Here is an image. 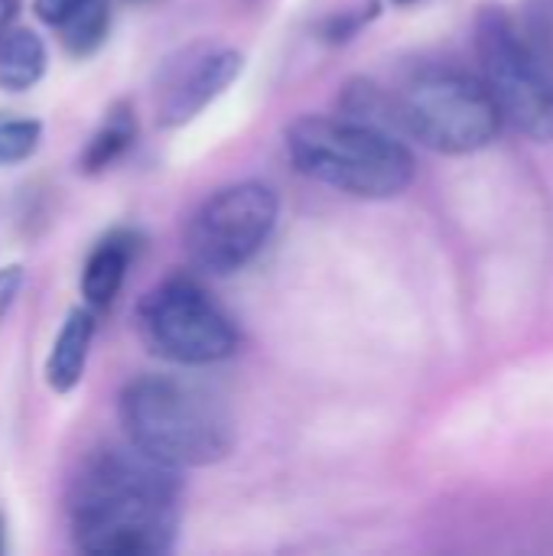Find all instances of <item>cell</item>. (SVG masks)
Here are the masks:
<instances>
[{
    "mask_svg": "<svg viewBox=\"0 0 553 556\" xmlns=\"http://www.w3.org/2000/svg\"><path fill=\"white\" fill-rule=\"evenodd\" d=\"M124 3H147V0H124Z\"/></svg>",
    "mask_w": 553,
    "mask_h": 556,
    "instance_id": "44dd1931",
    "label": "cell"
},
{
    "mask_svg": "<svg viewBox=\"0 0 553 556\" xmlns=\"http://www.w3.org/2000/svg\"><path fill=\"white\" fill-rule=\"evenodd\" d=\"M476 55L482 81L502 117L535 143H553V78L505 7L486 3L476 13Z\"/></svg>",
    "mask_w": 553,
    "mask_h": 556,
    "instance_id": "8992f818",
    "label": "cell"
},
{
    "mask_svg": "<svg viewBox=\"0 0 553 556\" xmlns=\"http://www.w3.org/2000/svg\"><path fill=\"white\" fill-rule=\"evenodd\" d=\"M20 10H23V0H0V36H3L10 26H16Z\"/></svg>",
    "mask_w": 553,
    "mask_h": 556,
    "instance_id": "ac0fdd59",
    "label": "cell"
},
{
    "mask_svg": "<svg viewBox=\"0 0 553 556\" xmlns=\"http://www.w3.org/2000/svg\"><path fill=\"white\" fill-rule=\"evenodd\" d=\"M7 551V525H3V515H0V554Z\"/></svg>",
    "mask_w": 553,
    "mask_h": 556,
    "instance_id": "d6986e66",
    "label": "cell"
},
{
    "mask_svg": "<svg viewBox=\"0 0 553 556\" xmlns=\"http://www.w3.org/2000/svg\"><path fill=\"white\" fill-rule=\"evenodd\" d=\"M179 469L137 446H108L85 459L68 495V528L81 554H169L179 531Z\"/></svg>",
    "mask_w": 553,
    "mask_h": 556,
    "instance_id": "6da1fadb",
    "label": "cell"
},
{
    "mask_svg": "<svg viewBox=\"0 0 553 556\" xmlns=\"http://www.w3.org/2000/svg\"><path fill=\"white\" fill-rule=\"evenodd\" d=\"M391 101L398 130L443 156H469L492 147L505 124L486 81L447 65L420 68Z\"/></svg>",
    "mask_w": 553,
    "mask_h": 556,
    "instance_id": "277c9868",
    "label": "cell"
},
{
    "mask_svg": "<svg viewBox=\"0 0 553 556\" xmlns=\"http://www.w3.org/2000/svg\"><path fill=\"white\" fill-rule=\"evenodd\" d=\"M55 36L68 55L75 59L95 55L111 36V0H85L55 26Z\"/></svg>",
    "mask_w": 553,
    "mask_h": 556,
    "instance_id": "4fadbf2b",
    "label": "cell"
},
{
    "mask_svg": "<svg viewBox=\"0 0 553 556\" xmlns=\"http://www.w3.org/2000/svg\"><path fill=\"white\" fill-rule=\"evenodd\" d=\"M137 130H140V124H137L134 104L124 101V98L114 101V104L104 111L101 124L95 127V134L88 137L85 150L78 153V173H85V176H101V173H108V169H111L117 160H124L127 150L137 143Z\"/></svg>",
    "mask_w": 553,
    "mask_h": 556,
    "instance_id": "8fae6325",
    "label": "cell"
},
{
    "mask_svg": "<svg viewBox=\"0 0 553 556\" xmlns=\"http://www.w3.org/2000/svg\"><path fill=\"white\" fill-rule=\"evenodd\" d=\"M23 287H26V267L23 264H3L0 267V326L10 316V309L16 306Z\"/></svg>",
    "mask_w": 553,
    "mask_h": 556,
    "instance_id": "2e32d148",
    "label": "cell"
},
{
    "mask_svg": "<svg viewBox=\"0 0 553 556\" xmlns=\"http://www.w3.org/2000/svg\"><path fill=\"white\" fill-rule=\"evenodd\" d=\"M85 0H33V13L46 23V26H59L72 10H78Z\"/></svg>",
    "mask_w": 553,
    "mask_h": 556,
    "instance_id": "e0dca14e",
    "label": "cell"
},
{
    "mask_svg": "<svg viewBox=\"0 0 553 556\" xmlns=\"http://www.w3.org/2000/svg\"><path fill=\"white\" fill-rule=\"evenodd\" d=\"M244 72V52L218 42H192L166 59L156 81V124L166 130L192 124Z\"/></svg>",
    "mask_w": 553,
    "mask_h": 556,
    "instance_id": "ba28073f",
    "label": "cell"
},
{
    "mask_svg": "<svg viewBox=\"0 0 553 556\" xmlns=\"http://www.w3.org/2000/svg\"><path fill=\"white\" fill-rule=\"evenodd\" d=\"M378 13H381V3L378 0H368L362 7H349V10H336V13H329L319 23V39L329 42V46L352 42L372 20H378Z\"/></svg>",
    "mask_w": 553,
    "mask_h": 556,
    "instance_id": "9a60e30c",
    "label": "cell"
},
{
    "mask_svg": "<svg viewBox=\"0 0 553 556\" xmlns=\"http://www.w3.org/2000/svg\"><path fill=\"white\" fill-rule=\"evenodd\" d=\"M284 147L300 176L368 202L404 195L417 176L414 153L394 130L345 114L290 121Z\"/></svg>",
    "mask_w": 553,
    "mask_h": 556,
    "instance_id": "7a4b0ae2",
    "label": "cell"
},
{
    "mask_svg": "<svg viewBox=\"0 0 553 556\" xmlns=\"http://www.w3.org/2000/svg\"><path fill=\"white\" fill-rule=\"evenodd\" d=\"M391 3H398V7H414V3H420V0H391Z\"/></svg>",
    "mask_w": 553,
    "mask_h": 556,
    "instance_id": "ffe728a7",
    "label": "cell"
},
{
    "mask_svg": "<svg viewBox=\"0 0 553 556\" xmlns=\"http://www.w3.org/2000/svg\"><path fill=\"white\" fill-rule=\"evenodd\" d=\"M137 251H140V235L130 231V228H114L108 231L85 257V267H81V277H78V290H81V303L88 309H108L124 280H127V270L130 264L137 261Z\"/></svg>",
    "mask_w": 553,
    "mask_h": 556,
    "instance_id": "9c48e42d",
    "label": "cell"
},
{
    "mask_svg": "<svg viewBox=\"0 0 553 556\" xmlns=\"http://www.w3.org/2000/svg\"><path fill=\"white\" fill-rule=\"evenodd\" d=\"M150 355L179 368H209L238 352V326L225 306L186 274L166 277L137 303L134 316Z\"/></svg>",
    "mask_w": 553,
    "mask_h": 556,
    "instance_id": "5b68a950",
    "label": "cell"
},
{
    "mask_svg": "<svg viewBox=\"0 0 553 556\" xmlns=\"http://www.w3.org/2000/svg\"><path fill=\"white\" fill-rule=\"evenodd\" d=\"M49 65V49L42 36L29 26H10L0 36V91L20 94L39 85Z\"/></svg>",
    "mask_w": 553,
    "mask_h": 556,
    "instance_id": "7c38bea8",
    "label": "cell"
},
{
    "mask_svg": "<svg viewBox=\"0 0 553 556\" xmlns=\"http://www.w3.org/2000/svg\"><path fill=\"white\" fill-rule=\"evenodd\" d=\"M117 420L140 453L173 469H205L228 459L235 427L225 404L183 378L140 375L117 394Z\"/></svg>",
    "mask_w": 553,
    "mask_h": 556,
    "instance_id": "3957f363",
    "label": "cell"
},
{
    "mask_svg": "<svg viewBox=\"0 0 553 556\" xmlns=\"http://www.w3.org/2000/svg\"><path fill=\"white\" fill-rule=\"evenodd\" d=\"M42 147V121L29 114L0 111V166L26 163Z\"/></svg>",
    "mask_w": 553,
    "mask_h": 556,
    "instance_id": "5bb4252c",
    "label": "cell"
},
{
    "mask_svg": "<svg viewBox=\"0 0 553 556\" xmlns=\"http://www.w3.org/2000/svg\"><path fill=\"white\" fill-rule=\"evenodd\" d=\"M95 329H98L95 309H88L85 303L72 306L65 313V319L49 345L46 365H42V378L52 394H72L81 384L88 355H91V342H95Z\"/></svg>",
    "mask_w": 553,
    "mask_h": 556,
    "instance_id": "30bf717a",
    "label": "cell"
},
{
    "mask_svg": "<svg viewBox=\"0 0 553 556\" xmlns=\"http://www.w3.org/2000/svg\"><path fill=\"white\" fill-rule=\"evenodd\" d=\"M277 218L280 195L274 186L257 179L231 182L202 199L186 225L183 244L196 270L231 277L264 251Z\"/></svg>",
    "mask_w": 553,
    "mask_h": 556,
    "instance_id": "52a82bcc",
    "label": "cell"
}]
</instances>
